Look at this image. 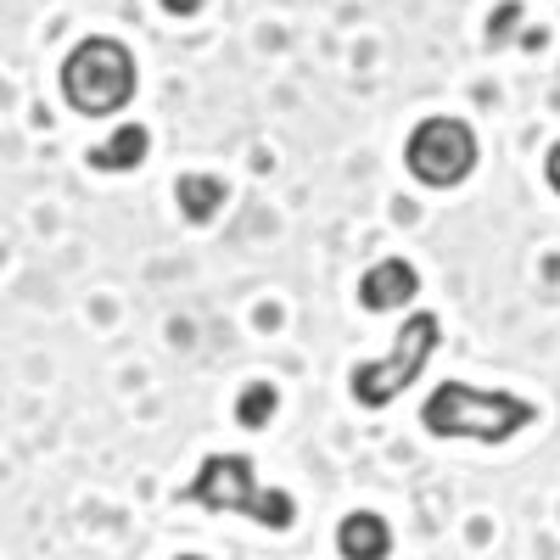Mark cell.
I'll return each instance as SVG.
<instances>
[{"mask_svg":"<svg viewBox=\"0 0 560 560\" xmlns=\"http://www.w3.org/2000/svg\"><path fill=\"white\" fill-rule=\"evenodd\" d=\"M538 409L516 393H488V387H471V382H443L427 409H420V427L432 438H471V443H504L516 438L522 427H533Z\"/></svg>","mask_w":560,"mask_h":560,"instance_id":"1","label":"cell"},{"mask_svg":"<svg viewBox=\"0 0 560 560\" xmlns=\"http://www.w3.org/2000/svg\"><path fill=\"white\" fill-rule=\"evenodd\" d=\"M135 84H140L135 51H129L124 39H113V34L79 39L73 51H68V62H62V96H68V107L84 113V118H113V113H124V107L135 102Z\"/></svg>","mask_w":560,"mask_h":560,"instance_id":"2","label":"cell"},{"mask_svg":"<svg viewBox=\"0 0 560 560\" xmlns=\"http://www.w3.org/2000/svg\"><path fill=\"white\" fill-rule=\"evenodd\" d=\"M179 499L208 504V510H242V516H253L258 527H275V533H287V527L298 522L292 493L264 488L247 454H208V459H202V471L185 482Z\"/></svg>","mask_w":560,"mask_h":560,"instance_id":"3","label":"cell"},{"mask_svg":"<svg viewBox=\"0 0 560 560\" xmlns=\"http://www.w3.org/2000/svg\"><path fill=\"white\" fill-rule=\"evenodd\" d=\"M438 342H443V319L427 314V308L409 314V319H404V331H398V342H393L382 359L353 364V376H348L353 398H359L364 409H387L409 382H420V370H427V359L438 353Z\"/></svg>","mask_w":560,"mask_h":560,"instance_id":"4","label":"cell"},{"mask_svg":"<svg viewBox=\"0 0 560 560\" xmlns=\"http://www.w3.org/2000/svg\"><path fill=\"white\" fill-rule=\"evenodd\" d=\"M477 158H482L477 152V129L465 118H427V124H415L409 147H404L409 174L420 185H432V191H448V185L471 179Z\"/></svg>","mask_w":560,"mask_h":560,"instance_id":"5","label":"cell"},{"mask_svg":"<svg viewBox=\"0 0 560 560\" xmlns=\"http://www.w3.org/2000/svg\"><path fill=\"white\" fill-rule=\"evenodd\" d=\"M415 292H420V275H415V264H404V258L370 264L364 280H359V303H364L370 314H393V308H404Z\"/></svg>","mask_w":560,"mask_h":560,"instance_id":"6","label":"cell"},{"mask_svg":"<svg viewBox=\"0 0 560 560\" xmlns=\"http://www.w3.org/2000/svg\"><path fill=\"white\" fill-rule=\"evenodd\" d=\"M337 555L342 560H387L393 555V527L376 516V510H353L337 527Z\"/></svg>","mask_w":560,"mask_h":560,"instance_id":"7","label":"cell"},{"mask_svg":"<svg viewBox=\"0 0 560 560\" xmlns=\"http://www.w3.org/2000/svg\"><path fill=\"white\" fill-rule=\"evenodd\" d=\"M147 152H152L147 124H118V129H113V140L90 147V168H102V174H129V168L147 163Z\"/></svg>","mask_w":560,"mask_h":560,"instance_id":"8","label":"cell"},{"mask_svg":"<svg viewBox=\"0 0 560 560\" xmlns=\"http://www.w3.org/2000/svg\"><path fill=\"white\" fill-rule=\"evenodd\" d=\"M174 202H179V213L191 219V224H208V219L230 202V185H224L219 174H179Z\"/></svg>","mask_w":560,"mask_h":560,"instance_id":"9","label":"cell"},{"mask_svg":"<svg viewBox=\"0 0 560 560\" xmlns=\"http://www.w3.org/2000/svg\"><path fill=\"white\" fill-rule=\"evenodd\" d=\"M275 409H280V393H275L269 382H247V387H242V398H236V420H242L247 432L269 427Z\"/></svg>","mask_w":560,"mask_h":560,"instance_id":"10","label":"cell"},{"mask_svg":"<svg viewBox=\"0 0 560 560\" xmlns=\"http://www.w3.org/2000/svg\"><path fill=\"white\" fill-rule=\"evenodd\" d=\"M163 12H174V18H197V12H202V0H163Z\"/></svg>","mask_w":560,"mask_h":560,"instance_id":"11","label":"cell"},{"mask_svg":"<svg viewBox=\"0 0 560 560\" xmlns=\"http://www.w3.org/2000/svg\"><path fill=\"white\" fill-rule=\"evenodd\" d=\"M544 174H549V185L560 191V140H555V147H549V158H544Z\"/></svg>","mask_w":560,"mask_h":560,"instance_id":"12","label":"cell"},{"mask_svg":"<svg viewBox=\"0 0 560 560\" xmlns=\"http://www.w3.org/2000/svg\"><path fill=\"white\" fill-rule=\"evenodd\" d=\"M179 560H202V555H179Z\"/></svg>","mask_w":560,"mask_h":560,"instance_id":"13","label":"cell"}]
</instances>
